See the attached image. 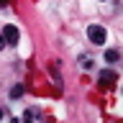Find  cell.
I'll return each instance as SVG.
<instances>
[{
	"label": "cell",
	"mask_w": 123,
	"mask_h": 123,
	"mask_svg": "<svg viewBox=\"0 0 123 123\" xmlns=\"http://www.w3.org/2000/svg\"><path fill=\"white\" fill-rule=\"evenodd\" d=\"M3 38H5V44H10V46H15L18 44V38H21V33H18V28H15L13 23H8V26H3Z\"/></svg>",
	"instance_id": "1"
},
{
	"label": "cell",
	"mask_w": 123,
	"mask_h": 123,
	"mask_svg": "<svg viewBox=\"0 0 123 123\" xmlns=\"http://www.w3.org/2000/svg\"><path fill=\"white\" fill-rule=\"evenodd\" d=\"M87 38H90L92 44H103L108 38V31L103 28V26H90V28H87Z\"/></svg>",
	"instance_id": "2"
},
{
	"label": "cell",
	"mask_w": 123,
	"mask_h": 123,
	"mask_svg": "<svg viewBox=\"0 0 123 123\" xmlns=\"http://www.w3.org/2000/svg\"><path fill=\"white\" fill-rule=\"evenodd\" d=\"M98 77H100V82H108V85H113L115 80H118V74H115L113 69H100Z\"/></svg>",
	"instance_id": "3"
},
{
	"label": "cell",
	"mask_w": 123,
	"mask_h": 123,
	"mask_svg": "<svg viewBox=\"0 0 123 123\" xmlns=\"http://www.w3.org/2000/svg\"><path fill=\"white\" fill-rule=\"evenodd\" d=\"M41 118H44V113L38 108H28L26 110V121H41Z\"/></svg>",
	"instance_id": "4"
},
{
	"label": "cell",
	"mask_w": 123,
	"mask_h": 123,
	"mask_svg": "<svg viewBox=\"0 0 123 123\" xmlns=\"http://www.w3.org/2000/svg\"><path fill=\"white\" fill-rule=\"evenodd\" d=\"M118 59H121V54L115 51V49H108V51H105V62H110V64H115Z\"/></svg>",
	"instance_id": "5"
},
{
	"label": "cell",
	"mask_w": 123,
	"mask_h": 123,
	"mask_svg": "<svg viewBox=\"0 0 123 123\" xmlns=\"http://www.w3.org/2000/svg\"><path fill=\"white\" fill-rule=\"evenodd\" d=\"M80 64H82V69H92V59L87 56V54H82V56H80Z\"/></svg>",
	"instance_id": "6"
},
{
	"label": "cell",
	"mask_w": 123,
	"mask_h": 123,
	"mask_svg": "<svg viewBox=\"0 0 123 123\" xmlns=\"http://www.w3.org/2000/svg\"><path fill=\"white\" fill-rule=\"evenodd\" d=\"M10 98H13V100H18V98H23V87H21V85H15L13 90H10Z\"/></svg>",
	"instance_id": "7"
},
{
	"label": "cell",
	"mask_w": 123,
	"mask_h": 123,
	"mask_svg": "<svg viewBox=\"0 0 123 123\" xmlns=\"http://www.w3.org/2000/svg\"><path fill=\"white\" fill-rule=\"evenodd\" d=\"M0 49H5V38H3V33H0Z\"/></svg>",
	"instance_id": "8"
},
{
	"label": "cell",
	"mask_w": 123,
	"mask_h": 123,
	"mask_svg": "<svg viewBox=\"0 0 123 123\" xmlns=\"http://www.w3.org/2000/svg\"><path fill=\"white\" fill-rule=\"evenodd\" d=\"M3 3H8V0H0V5H3Z\"/></svg>",
	"instance_id": "9"
},
{
	"label": "cell",
	"mask_w": 123,
	"mask_h": 123,
	"mask_svg": "<svg viewBox=\"0 0 123 123\" xmlns=\"http://www.w3.org/2000/svg\"><path fill=\"white\" fill-rule=\"evenodd\" d=\"M3 115H5V113H3V110H0V118H3Z\"/></svg>",
	"instance_id": "10"
}]
</instances>
